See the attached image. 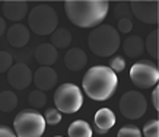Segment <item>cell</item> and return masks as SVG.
<instances>
[{"mask_svg":"<svg viewBox=\"0 0 159 137\" xmlns=\"http://www.w3.org/2000/svg\"><path fill=\"white\" fill-rule=\"evenodd\" d=\"M110 10L105 0H72L64 3V12L69 20L79 28H97L104 22Z\"/></svg>","mask_w":159,"mask_h":137,"instance_id":"1","label":"cell"},{"mask_svg":"<svg viewBox=\"0 0 159 137\" xmlns=\"http://www.w3.org/2000/svg\"><path fill=\"white\" fill-rule=\"evenodd\" d=\"M83 91L93 101H107L117 91L118 77L107 66H93L83 76Z\"/></svg>","mask_w":159,"mask_h":137,"instance_id":"2","label":"cell"},{"mask_svg":"<svg viewBox=\"0 0 159 137\" xmlns=\"http://www.w3.org/2000/svg\"><path fill=\"white\" fill-rule=\"evenodd\" d=\"M120 35L111 25H99L93 28L88 37V45L98 57H110L120 47Z\"/></svg>","mask_w":159,"mask_h":137,"instance_id":"3","label":"cell"},{"mask_svg":"<svg viewBox=\"0 0 159 137\" xmlns=\"http://www.w3.org/2000/svg\"><path fill=\"white\" fill-rule=\"evenodd\" d=\"M13 131L18 137H41L45 131L44 115L34 109H22L13 120Z\"/></svg>","mask_w":159,"mask_h":137,"instance_id":"4","label":"cell"},{"mask_svg":"<svg viewBox=\"0 0 159 137\" xmlns=\"http://www.w3.org/2000/svg\"><path fill=\"white\" fill-rule=\"evenodd\" d=\"M29 28L38 35H48L53 34L57 29L58 15L57 12L50 5H37L29 12L28 16Z\"/></svg>","mask_w":159,"mask_h":137,"instance_id":"5","label":"cell"},{"mask_svg":"<svg viewBox=\"0 0 159 137\" xmlns=\"http://www.w3.org/2000/svg\"><path fill=\"white\" fill-rule=\"evenodd\" d=\"M54 105L60 113L75 114L83 105L82 91L75 83H63L54 92Z\"/></svg>","mask_w":159,"mask_h":137,"instance_id":"6","label":"cell"},{"mask_svg":"<svg viewBox=\"0 0 159 137\" xmlns=\"http://www.w3.org/2000/svg\"><path fill=\"white\" fill-rule=\"evenodd\" d=\"M131 82L140 89H149L156 86L159 80V68L150 60H140L130 68Z\"/></svg>","mask_w":159,"mask_h":137,"instance_id":"7","label":"cell"},{"mask_svg":"<svg viewBox=\"0 0 159 137\" xmlns=\"http://www.w3.org/2000/svg\"><path fill=\"white\" fill-rule=\"evenodd\" d=\"M120 113L123 117L129 118V120H137L145 115L146 109H148V102L143 93L137 92V91H129L125 92L120 99Z\"/></svg>","mask_w":159,"mask_h":137,"instance_id":"8","label":"cell"},{"mask_svg":"<svg viewBox=\"0 0 159 137\" xmlns=\"http://www.w3.org/2000/svg\"><path fill=\"white\" fill-rule=\"evenodd\" d=\"M131 13L145 24L156 25L159 20V2H131Z\"/></svg>","mask_w":159,"mask_h":137,"instance_id":"9","label":"cell"},{"mask_svg":"<svg viewBox=\"0 0 159 137\" xmlns=\"http://www.w3.org/2000/svg\"><path fill=\"white\" fill-rule=\"evenodd\" d=\"M32 76L34 73L31 72V68L24 63L13 64L7 72V82L12 88L15 89H25L32 83Z\"/></svg>","mask_w":159,"mask_h":137,"instance_id":"10","label":"cell"},{"mask_svg":"<svg viewBox=\"0 0 159 137\" xmlns=\"http://www.w3.org/2000/svg\"><path fill=\"white\" fill-rule=\"evenodd\" d=\"M32 82L35 83L38 91H50L53 89L57 83V73L56 70L51 67H39L38 70H35L34 76H32Z\"/></svg>","mask_w":159,"mask_h":137,"instance_id":"11","label":"cell"},{"mask_svg":"<svg viewBox=\"0 0 159 137\" xmlns=\"http://www.w3.org/2000/svg\"><path fill=\"white\" fill-rule=\"evenodd\" d=\"M93 120H95V126L92 128V131H95L97 134H105L116 124V115L108 108H101L95 114Z\"/></svg>","mask_w":159,"mask_h":137,"instance_id":"12","label":"cell"},{"mask_svg":"<svg viewBox=\"0 0 159 137\" xmlns=\"http://www.w3.org/2000/svg\"><path fill=\"white\" fill-rule=\"evenodd\" d=\"M6 37H7V41H9V44L12 47L20 48V47H25V45L28 44L29 29L22 24H13L7 29Z\"/></svg>","mask_w":159,"mask_h":137,"instance_id":"13","label":"cell"},{"mask_svg":"<svg viewBox=\"0 0 159 137\" xmlns=\"http://www.w3.org/2000/svg\"><path fill=\"white\" fill-rule=\"evenodd\" d=\"M28 3L26 2H5L3 3V15L12 22H19L28 15Z\"/></svg>","mask_w":159,"mask_h":137,"instance_id":"14","label":"cell"},{"mask_svg":"<svg viewBox=\"0 0 159 137\" xmlns=\"http://www.w3.org/2000/svg\"><path fill=\"white\" fill-rule=\"evenodd\" d=\"M88 63V55L82 48H70L64 55V64L70 72H80Z\"/></svg>","mask_w":159,"mask_h":137,"instance_id":"15","label":"cell"},{"mask_svg":"<svg viewBox=\"0 0 159 137\" xmlns=\"http://www.w3.org/2000/svg\"><path fill=\"white\" fill-rule=\"evenodd\" d=\"M57 48H54L51 44H41L35 48V60L43 67H50L51 64L57 61Z\"/></svg>","mask_w":159,"mask_h":137,"instance_id":"16","label":"cell"},{"mask_svg":"<svg viewBox=\"0 0 159 137\" xmlns=\"http://www.w3.org/2000/svg\"><path fill=\"white\" fill-rule=\"evenodd\" d=\"M123 50L129 57L137 59L145 51V42L140 35H129L123 42Z\"/></svg>","mask_w":159,"mask_h":137,"instance_id":"17","label":"cell"},{"mask_svg":"<svg viewBox=\"0 0 159 137\" xmlns=\"http://www.w3.org/2000/svg\"><path fill=\"white\" fill-rule=\"evenodd\" d=\"M70 42H72V32L66 28H57L51 34V45L54 48H67Z\"/></svg>","mask_w":159,"mask_h":137,"instance_id":"18","label":"cell"},{"mask_svg":"<svg viewBox=\"0 0 159 137\" xmlns=\"http://www.w3.org/2000/svg\"><path fill=\"white\" fill-rule=\"evenodd\" d=\"M69 137H92V127L83 120H76L67 130Z\"/></svg>","mask_w":159,"mask_h":137,"instance_id":"19","label":"cell"},{"mask_svg":"<svg viewBox=\"0 0 159 137\" xmlns=\"http://www.w3.org/2000/svg\"><path fill=\"white\" fill-rule=\"evenodd\" d=\"M18 107V96L10 91H3L0 92V111L3 113H10Z\"/></svg>","mask_w":159,"mask_h":137,"instance_id":"20","label":"cell"},{"mask_svg":"<svg viewBox=\"0 0 159 137\" xmlns=\"http://www.w3.org/2000/svg\"><path fill=\"white\" fill-rule=\"evenodd\" d=\"M158 37H159V31L158 29L152 31V32L148 35V39H146V44H145V48L148 50V53L150 54V57H153V59H158L159 57Z\"/></svg>","mask_w":159,"mask_h":137,"instance_id":"21","label":"cell"},{"mask_svg":"<svg viewBox=\"0 0 159 137\" xmlns=\"http://www.w3.org/2000/svg\"><path fill=\"white\" fill-rule=\"evenodd\" d=\"M28 102L31 104V107L34 108V109H39V108H43L47 104V95H45V92L37 89V91L29 93Z\"/></svg>","mask_w":159,"mask_h":137,"instance_id":"22","label":"cell"},{"mask_svg":"<svg viewBox=\"0 0 159 137\" xmlns=\"http://www.w3.org/2000/svg\"><path fill=\"white\" fill-rule=\"evenodd\" d=\"M44 120H45V124L57 126L58 122L61 121V114L57 108H47V111L44 114Z\"/></svg>","mask_w":159,"mask_h":137,"instance_id":"23","label":"cell"},{"mask_svg":"<svg viewBox=\"0 0 159 137\" xmlns=\"http://www.w3.org/2000/svg\"><path fill=\"white\" fill-rule=\"evenodd\" d=\"M142 134L145 137H159V121L158 120H150L143 126Z\"/></svg>","mask_w":159,"mask_h":137,"instance_id":"24","label":"cell"},{"mask_svg":"<svg viewBox=\"0 0 159 137\" xmlns=\"http://www.w3.org/2000/svg\"><path fill=\"white\" fill-rule=\"evenodd\" d=\"M117 137H142V131L136 126H124L117 133Z\"/></svg>","mask_w":159,"mask_h":137,"instance_id":"25","label":"cell"},{"mask_svg":"<svg viewBox=\"0 0 159 137\" xmlns=\"http://www.w3.org/2000/svg\"><path fill=\"white\" fill-rule=\"evenodd\" d=\"M13 66V57L7 51H0V73L9 72V68Z\"/></svg>","mask_w":159,"mask_h":137,"instance_id":"26","label":"cell"},{"mask_svg":"<svg viewBox=\"0 0 159 137\" xmlns=\"http://www.w3.org/2000/svg\"><path fill=\"white\" fill-rule=\"evenodd\" d=\"M110 68L114 73H121L125 68V60L121 55H116V57H111L110 60Z\"/></svg>","mask_w":159,"mask_h":137,"instance_id":"27","label":"cell"},{"mask_svg":"<svg viewBox=\"0 0 159 137\" xmlns=\"http://www.w3.org/2000/svg\"><path fill=\"white\" fill-rule=\"evenodd\" d=\"M114 15H116V18H120V19H123V18H129V19H131V10H129V5L127 3H116V10H114Z\"/></svg>","mask_w":159,"mask_h":137,"instance_id":"28","label":"cell"},{"mask_svg":"<svg viewBox=\"0 0 159 137\" xmlns=\"http://www.w3.org/2000/svg\"><path fill=\"white\" fill-rule=\"evenodd\" d=\"M131 29H133V22H131V19H129V18L118 19V31H120V32L129 34Z\"/></svg>","mask_w":159,"mask_h":137,"instance_id":"29","label":"cell"},{"mask_svg":"<svg viewBox=\"0 0 159 137\" xmlns=\"http://www.w3.org/2000/svg\"><path fill=\"white\" fill-rule=\"evenodd\" d=\"M0 137H18L15 131L7 126H0Z\"/></svg>","mask_w":159,"mask_h":137,"instance_id":"30","label":"cell"},{"mask_svg":"<svg viewBox=\"0 0 159 137\" xmlns=\"http://www.w3.org/2000/svg\"><path fill=\"white\" fill-rule=\"evenodd\" d=\"M152 104H153V108L158 111L159 109V88L156 86L155 91L152 92Z\"/></svg>","mask_w":159,"mask_h":137,"instance_id":"31","label":"cell"},{"mask_svg":"<svg viewBox=\"0 0 159 137\" xmlns=\"http://www.w3.org/2000/svg\"><path fill=\"white\" fill-rule=\"evenodd\" d=\"M6 32V22L3 18H0V37Z\"/></svg>","mask_w":159,"mask_h":137,"instance_id":"32","label":"cell"},{"mask_svg":"<svg viewBox=\"0 0 159 137\" xmlns=\"http://www.w3.org/2000/svg\"><path fill=\"white\" fill-rule=\"evenodd\" d=\"M54 137H61V136H54Z\"/></svg>","mask_w":159,"mask_h":137,"instance_id":"33","label":"cell"}]
</instances>
